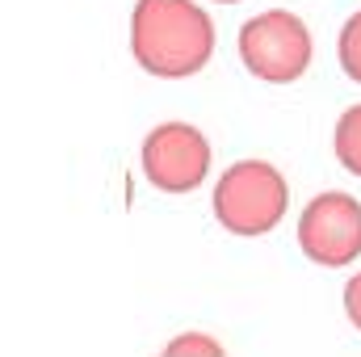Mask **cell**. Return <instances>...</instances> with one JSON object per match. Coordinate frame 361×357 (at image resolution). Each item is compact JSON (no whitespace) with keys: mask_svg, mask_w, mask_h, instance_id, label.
Here are the masks:
<instances>
[{"mask_svg":"<svg viewBox=\"0 0 361 357\" xmlns=\"http://www.w3.org/2000/svg\"><path fill=\"white\" fill-rule=\"evenodd\" d=\"M130 55L156 80L197 76L214 59V21L197 0H135Z\"/></svg>","mask_w":361,"mask_h":357,"instance_id":"6da1fadb","label":"cell"},{"mask_svg":"<svg viewBox=\"0 0 361 357\" xmlns=\"http://www.w3.org/2000/svg\"><path fill=\"white\" fill-rule=\"evenodd\" d=\"M286 206H290V185L281 177V169L269 160L227 164L214 185V198H210L219 227L231 236H244V240L277 231V223L286 219Z\"/></svg>","mask_w":361,"mask_h":357,"instance_id":"7a4b0ae2","label":"cell"},{"mask_svg":"<svg viewBox=\"0 0 361 357\" xmlns=\"http://www.w3.org/2000/svg\"><path fill=\"white\" fill-rule=\"evenodd\" d=\"M235 51H240V63L248 68V76H257L265 85L302 80L315 59L311 30L290 8H265V13L248 17L235 34Z\"/></svg>","mask_w":361,"mask_h":357,"instance_id":"3957f363","label":"cell"},{"mask_svg":"<svg viewBox=\"0 0 361 357\" xmlns=\"http://www.w3.org/2000/svg\"><path fill=\"white\" fill-rule=\"evenodd\" d=\"M298 248L311 265H353L361 257V202L345 189H328L311 198L298 214Z\"/></svg>","mask_w":361,"mask_h":357,"instance_id":"277c9868","label":"cell"},{"mask_svg":"<svg viewBox=\"0 0 361 357\" xmlns=\"http://www.w3.org/2000/svg\"><path fill=\"white\" fill-rule=\"evenodd\" d=\"M143 177L160 193H193L202 181L210 177V139L193 122H160L143 139L139 152Z\"/></svg>","mask_w":361,"mask_h":357,"instance_id":"5b68a950","label":"cell"},{"mask_svg":"<svg viewBox=\"0 0 361 357\" xmlns=\"http://www.w3.org/2000/svg\"><path fill=\"white\" fill-rule=\"evenodd\" d=\"M332 152H336V164H341L345 173L361 177V101H357V105H349V109L336 118Z\"/></svg>","mask_w":361,"mask_h":357,"instance_id":"8992f818","label":"cell"},{"mask_svg":"<svg viewBox=\"0 0 361 357\" xmlns=\"http://www.w3.org/2000/svg\"><path fill=\"white\" fill-rule=\"evenodd\" d=\"M336 59H341V72L361 85V8L341 25V38H336Z\"/></svg>","mask_w":361,"mask_h":357,"instance_id":"52a82bcc","label":"cell"},{"mask_svg":"<svg viewBox=\"0 0 361 357\" xmlns=\"http://www.w3.org/2000/svg\"><path fill=\"white\" fill-rule=\"evenodd\" d=\"M227 349L210 337V332H177L169 345H164V357H223Z\"/></svg>","mask_w":361,"mask_h":357,"instance_id":"ba28073f","label":"cell"},{"mask_svg":"<svg viewBox=\"0 0 361 357\" xmlns=\"http://www.w3.org/2000/svg\"><path fill=\"white\" fill-rule=\"evenodd\" d=\"M345 315H349V324L361 332V269L345 282Z\"/></svg>","mask_w":361,"mask_h":357,"instance_id":"9c48e42d","label":"cell"},{"mask_svg":"<svg viewBox=\"0 0 361 357\" xmlns=\"http://www.w3.org/2000/svg\"><path fill=\"white\" fill-rule=\"evenodd\" d=\"M214 4H240V0H214Z\"/></svg>","mask_w":361,"mask_h":357,"instance_id":"30bf717a","label":"cell"}]
</instances>
